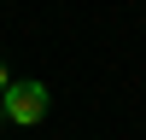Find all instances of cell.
I'll list each match as a JSON object with an SVG mask.
<instances>
[{
  "label": "cell",
  "instance_id": "cell-2",
  "mask_svg": "<svg viewBox=\"0 0 146 140\" xmlns=\"http://www.w3.org/2000/svg\"><path fill=\"white\" fill-rule=\"evenodd\" d=\"M6 82H12V76H6V64H0V93H6Z\"/></svg>",
  "mask_w": 146,
  "mask_h": 140
},
{
  "label": "cell",
  "instance_id": "cell-1",
  "mask_svg": "<svg viewBox=\"0 0 146 140\" xmlns=\"http://www.w3.org/2000/svg\"><path fill=\"white\" fill-rule=\"evenodd\" d=\"M47 82H6V93H0V111H6V123H18V128H35L47 117Z\"/></svg>",
  "mask_w": 146,
  "mask_h": 140
},
{
  "label": "cell",
  "instance_id": "cell-3",
  "mask_svg": "<svg viewBox=\"0 0 146 140\" xmlns=\"http://www.w3.org/2000/svg\"><path fill=\"white\" fill-rule=\"evenodd\" d=\"M0 123H6V111H0Z\"/></svg>",
  "mask_w": 146,
  "mask_h": 140
}]
</instances>
